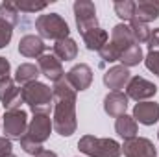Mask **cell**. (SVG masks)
<instances>
[{
	"mask_svg": "<svg viewBox=\"0 0 159 157\" xmlns=\"http://www.w3.org/2000/svg\"><path fill=\"white\" fill-rule=\"evenodd\" d=\"M20 148L26 152V154H30V155H39L41 152L44 150L43 148V144H37V142H34V141H30L28 137H22L20 139Z\"/></svg>",
	"mask_w": 159,
	"mask_h": 157,
	"instance_id": "29",
	"label": "cell"
},
{
	"mask_svg": "<svg viewBox=\"0 0 159 157\" xmlns=\"http://www.w3.org/2000/svg\"><path fill=\"white\" fill-rule=\"evenodd\" d=\"M44 50H46V44L39 35H24L19 41V52L24 57H37L39 59L44 54Z\"/></svg>",
	"mask_w": 159,
	"mask_h": 157,
	"instance_id": "16",
	"label": "cell"
},
{
	"mask_svg": "<svg viewBox=\"0 0 159 157\" xmlns=\"http://www.w3.org/2000/svg\"><path fill=\"white\" fill-rule=\"evenodd\" d=\"M22 100L34 115H50L54 107V94L46 83L32 81L22 87Z\"/></svg>",
	"mask_w": 159,
	"mask_h": 157,
	"instance_id": "2",
	"label": "cell"
},
{
	"mask_svg": "<svg viewBox=\"0 0 159 157\" xmlns=\"http://www.w3.org/2000/svg\"><path fill=\"white\" fill-rule=\"evenodd\" d=\"M157 94V85L148 81L143 76H133L129 78L128 85H126V96L135 100L137 104L139 102H148L152 96Z\"/></svg>",
	"mask_w": 159,
	"mask_h": 157,
	"instance_id": "7",
	"label": "cell"
},
{
	"mask_svg": "<svg viewBox=\"0 0 159 157\" xmlns=\"http://www.w3.org/2000/svg\"><path fill=\"white\" fill-rule=\"evenodd\" d=\"M157 139H159V131H157Z\"/></svg>",
	"mask_w": 159,
	"mask_h": 157,
	"instance_id": "37",
	"label": "cell"
},
{
	"mask_svg": "<svg viewBox=\"0 0 159 157\" xmlns=\"http://www.w3.org/2000/svg\"><path fill=\"white\" fill-rule=\"evenodd\" d=\"M111 43H113L117 48H120L122 52H124L126 48H129L131 44H135L129 26H126L124 22H122V24H117V26L111 30Z\"/></svg>",
	"mask_w": 159,
	"mask_h": 157,
	"instance_id": "20",
	"label": "cell"
},
{
	"mask_svg": "<svg viewBox=\"0 0 159 157\" xmlns=\"http://www.w3.org/2000/svg\"><path fill=\"white\" fill-rule=\"evenodd\" d=\"M128 96L124 92H109L104 98V111L113 118H119L122 115H126L128 109Z\"/></svg>",
	"mask_w": 159,
	"mask_h": 157,
	"instance_id": "15",
	"label": "cell"
},
{
	"mask_svg": "<svg viewBox=\"0 0 159 157\" xmlns=\"http://www.w3.org/2000/svg\"><path fill=\"white\" fill-rule=\"evenodd\" d=\"M35 30L39 32L41 39H52V41H61L67 39L70 30L67 20L59 13H46L39 15L35 20Z\"/></svg>",
	"mask_w": 159,
	"mask_h": 157,
	"instance_id": "4",
	"label": "cell"
},
{
	"mask_svg": "<svg viewBox=\"0 0 159 157\" xmlns=\"http://www.w3.org/2000/svg\"><path fill=\"white\" fill-rule=\"evenodd\" d=\"M37 67H39V72L48 78L50 81H59V79L65 78V70L61 67V61L56 57V56H50V54H43L39 59H37Z\"/></svg>",
	"mask_w": 159,
	"mask_h": 157,
	"instance_id": "12",
	"label": "cell"
},
{
	"mask_svg": "<svg viewBox=\"0 0 159 157\" xmlns=\"http://www.w3.org/2000/svg\"><path fill=\"white\" fill-rule=\"evenodd\" d=\"M148 50L150 52H159V28L150 32V39H148Z\"/></svg>",
	"mask_w": 159,
	"mask_h": 157,
	"instance_id": "33",
	"label": "cell"
},
{
	"mask_svg": "<svg viewBox=\"0 0 159 157\" xmlns=\"http://www.w3.org/2000/svg\"><path fill=\"white\" fill-rule=\"evenodd\" d=\"M135 122L143 124V126H154L159 120V104L156 102H139L133 107V115Z\"/></svg>",
	"mask_w": 159,
	"mask_h": 157,
	"instance_id": "14",
	"label": "cell"
},
{
	"mask_svg": "<svg viewBox=\"0 0 159 157\" xmlns=\"http://www.w3.org/2000/svg\"><path fill=\"white\" fill-rule=\"evenodd\" d=\"M98 54H100L102 61H106V63H115V61H120L122 50H120V48H117L111 41H107V43H106V46H104Z\"/></svg>",
	"mask_w": 159,
	"mask_h": 157,
	"instance_id": "27",
	"label": "cell"
},
{
	"mask_svg": "<svg viewBox=\"0 0 159 157\" xmlns=\"http://www.w3.org/2000/svg\"><path fill=\"white\" fill-rule=\"evenodd\" d=\"M143 59H144V57H143V48H141V44H131V46L126 48V50L122 52V56H120V63H122V67H126V69L139 65Z\"/></svg>",
	"mask_w": 159,
	"mask_h": 157,
	"instance_id": "24",
	"label": "cell"
},
{
	"mask_svg": "<svg viewBox=\"0 0 159 157\" xmlns=\"http://www.w3.org/2000/svg\"><path fill=\"white\" fill-rule=\"evenodd\" d=\"M157 17H159V2H152V0L135 2V17L133 19L148 24V22L156 20Z\"/></svg>",
	"mask_w": 159,
	"mask_h": 157,
	"instance_id": "17",
	"label": "cell"
},
{
	"mask_svg": "<svg viewBox=\"0 0 159 157\" xmlns=\"http://www.w3.org/2000/svg\"><path fill=\"white\" fill-rule=\"evenodd\" d=\"M52 50H54V56H56L59 61H72V59H76V56H78V44H76V41L70 39V37L56 41Z\"/></svg>",
	"mask_w": 159,
	"mask_h": 157,
	"instance_id": "18",
	"label": "cell"
},
{
	"mask_svg": "<svg viewBox=\"0 0 159 157\" xmlns=\"http://www.w3.org/2000/svg\"><path fill=\"white\" fill-rule=\"evenodd\" d=\"M81 37H83V43H85L87 50H91V52H100V50L106 46V43L109 41V34L98 26V28L89 30V32H87L85 35H81Z\"/></svg>",
	"mask_w": 159,
	"mask_h": 157,
	"instance_id": "19",
	"label": "cell"
},
{
	"mask_svg": "<svg viewBox=\"0 0 159 157\" xmlns=\"http://www.w3.org/2000/svg\"><path fill=\"white\" fill-rule=\"evenodd\" d=\"M117 17L122 20H131L135 17V2L133 0H117L113 4Z\"/></svg>",
	"mask_w": 159,
	"mask_h": 157,
	"instance_id": "26",
	"label": "cell"
},
{
	"mask_svg": "<svg viewBox=\"0 0 159 157\" xmlns=\"http://www.w3.org/2000/svg\"><path fill=\"white\" fill-rule=\"evenodd\" d=\"M78 150L89 157H120L122 146L115 139H100L94 135H83L78 141Z\"/></svg>",
	"mask_w": 159,
	"mask_h": 157,
	"instance_id": "3",
	"label": "cell"
},
{
	"mask_svg": "<svg viewBox=\"0 0 159 157\" xmlns=\"http://www.w3.org/2000/svg\"><path fill=\"white\" fill-rule=\"evenodd\" d=\"M0 102L6 111H17L24 104L22 100V89H17L15 81L9 78L0 79Z\"/></svg>",
	"mask_w": 159,
	"mask_h": 157,
	"instance_id": "8",
	"label": "cell"
},
{
	"mask_svg": "<svg viewBox=\"0 0 159 157\" xmlns=\"http://www.w3.org/2000/svg\"><path fill=\"white\" fill-rule=\"evenodd\" d=\"M74 20H76V28L81 35H85L93 28H98L96 7L91 0H76L74 2Z\"/></svg>",
	"mask_w": 159,
	"mask_h": 157,
	"instance_id": "5",
	"label": "cell"
},
{
	"mask_svg": "<svg viewBox=\"0 0 159 157\" xmlns=\"http://www.w3.org/2000/svg\"><path fill=\"white\" fill-rule=\"evenodd\" d=\"M129 30H131V35H133L135 44L148 43L150 32H152V30L148 28V24H144V22H141V20H137V19H131V20H129Z\"/></svg>",
	"mask_w": 159,
	"mask_h": 157,
	"instance_id": "25",
	"label": "cell"
},
{
	"mask_svg": "<svg viewBox=\"0 0 159 157\" xmlns=\"http://www.w3.org/2000/svg\"><path fill=\"white\" fill-rule=\"evenodd\" d=\"M122 154L126 157H157V150L150 139L133 137V139L124 141Z\"/></svg>",
	"mask_w": 159,
	"mask_h": 157,
	"instance_id": "10",
	"label": "cell"
},
{
	"mask_svg": "<svg viewBox=\"0 0 159 157\" xmlns=\"http://www.w3.org/2000/svg\"><path fill=\"white\" fill-rule=\"evenodd\" d=\"M52 129H54V124L50 115H34V118L28 122V129L24 137H28L37 144H43L44 141H48Z\"/></svg>",
	"mask_w": 159,
	"mask_h": 157,
	"instance_id": "9",
	"label": "cell"
},
{
	"mask_svg": "<svg viewBox=\"0 0 159 157\" xmlns=\"http://www.w3.org/2000/svg\"><path fill=\"white\" fill-rule=\"evenodd\" d=\"M2 128H4V133H6V137L9 141H20L26 135V129H28V115H26V111H22V109L6 111Z\"/></svg>",
	"mask_w": 159,
	"mask_h": 157,
	"instance_id": "6",
	"label": "cell"
},
{
	"mask_svg": "<svg viewBox=\"0 0 159 157\" xmlns=\"http://www.w3.org/2000/svg\"><path fill=\"white\" fill-rule=\"evenodd\" d=\"M115 131L119 133V137H122L124 141L128 139H133L137 137V131H139V126L135 122V118L129 117V115H122V117L117 118L115 122Z\"/></svg>",
	"mask_w": 159,
	"mask_h": 157,
	"instance_id": "21",
	"label": "cell"
},
{
	"mask_svg": "<svg viewBox=\"0 0 159 157\" xmlns=\"http://www.w3.org/2000/svg\"><path fill=\"white\" fill-rule=\"evenodd\" d=\"M9 70H11L9 61H7L6 57H2V56H0V79L7 78V76H9Z\"/></svg>",
	"mask_w": 159,
	"mask_h": 157,
	"instance_id": "34",
	"label": "cell"
},
{
	"mask_svg": "<svg viewBox=\"0 0 159 157\" xmlns=\"http://www.w3.org/2000/svg\"><path fill=\"white\" fill-rule=\"evenodd\" d=\"M11 37H13V30H11V28H6V26L0 24V50L6 48V46L9 44Z\"/></svg>",
	"mask_w": 159,
	"mask_h": 157,
	"instance_id": "31",
	"label": "cell"
},
{
	"mask_svg": "<svg viewBox=\"0 0 159 157\" xmlns=\"http://www.w3.org/2000/svg\"><path fill=\"white\" fill-rule=\"evenodd\" d=\"M15 7L19 11H24V13H35L46 7V2H26V0H20V2H15Z\"/></svg>",
	"mask_w": 159,
	"mask_h": 157,
	"instance_id": "28",
	"label": "cell"
},
{
	"mask_svg": "<svg viewBox=\"0 0 159 157\" xmlns=\"http://www.w3.org/2000/svg\"><path fill=\"white\" fill-rule=\"evenodd\" d=\"M17 22H19V9L15 7V2H2L0 4V24L13 30Z\"/></svg>",
	"mask_w": 159,
	"mask_h": 157,
	"instance_id": "22",
	"label": "cell"
},
{
	"mask_svg": "<svg viewBox=\"0 0 159 157\" xmlns=\"http://www.w3.org/2000/svg\"><path fill=\"white\" fill-rule=\"evenodd\" d=\"M35 157H57V154H54V152H50V150H43L39 155H35Z\"/></svg>",
	"mask_w": 159,
	"mask_h": 157,
	"instance_id": "35",
	"label": "cell"
},
{
	"mask_svg": "<svg viewBox=\"0 0 159 157\" xmlns=\"http://www.w3.org/2000/svg\"><path fill=\"white\" fill-rule=\"evenodd\" d=\"M54 94V115H52V124L54 129L61 137H70L76 128V91L67 79H59L52 87Z\"/></svg>",
	"mask_w": 159,
	"mask_h": 157,
	"instance_id": "1",
	"label": "cell"
},
{
	"mask_svg": "<svg viewBox=\"0 0 159 157\" xmlns=\"http://www.w3.org/2000/svg\"><path fill=\"white\" fill-rule=\"evenodd\" d=\"M39 67L34 65V63H22L19 65L17 72H15V81H19L22 87L32 83V81H37V76H39Z\"/></svg>",
	"mask_w": 159,
	"mask_h": 157,
	"instance_id": "23",
	"label": "cell"
},
{
	"mask_svg": "<svg viewBox=\"0 0 159 157\" xmlns=\"http://www.w3.org/2000/svg\"><path fill=\"white\" fill-rule=\"evenodd\" d=\"M13 152V144L7 137H0V157H7Z\"/></svg>",
	"mask_w": 159,
	"mask_h": 157,
	"instance_id": "32",
	"label": "cell"
},
{
	"mask_svg": "<svg viewBox=\"0 0 159 157\" xmlns=\"http://www.w3.org/2000/svg\"><path fill=\"white\" fill-rule=\"evenodd\" d=\"M144 65L150 72L159 76V52H148V56L144 57Z\"/></svg>",
	"mask_w": 159,
	"mask_h": 157,
	"instance_id": "30",
	"label": "cell"
},
{
	"mask_svg": "<svg viewBox=\"0 0 159 157\" xmlns=\"http://www.w3.org/2000/svg\"><path fill=\"white\" fill-rule=\"evenodd\" d=\"M7 157H17V155H13V154H11V155H7Z\"/></svg>",
	"mask_w": 159,
	"mask_h": 157,
	"instance_id": "36",
	"label": "cell"
},
{
	"mask_svg": "<svg viewBox=\"0 0 159 157\" xmlns=\"http://www.w3.org/2000/svg\"><path fill=\"white\" fill-rule=\"evenodd\" d=\"M129 70L122 65L111 67L109 70H106L104 74V85L107 89H111V92H120V89H124L129 81Z\"/></svg>",
	"mask_w": 159,
	"mask_h": 157,
	"instance_id": "13",
	"label": "cell"
},
{
	"mask_svg": "<svg viewBox=\"0 0 159 157\" xmlns=\"http://www.w3.org/2000/svg\"><path fill=\"white\" fill-rule=\"evenodd\" d=\"M65 79L72 85V89L78 92V91H85L91 87L93 83V69L85 63H78L74 65L67 74H65Z\"/></svg>",
	"mask_w": 159,
	"mask_h": 157,
	"instance_id": "11",
	"label": "cell"
}]
</instances>
